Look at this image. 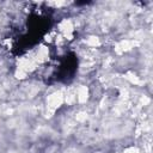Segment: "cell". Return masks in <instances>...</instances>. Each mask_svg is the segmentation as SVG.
I'll return each instance as SVG.
<instances>
[{
	"mask_svg": "<svg viewBox=\"0 0 153 153\" xmlns=\"http://www.w3.org/2000/svg\"><path fill=\"white\" fill-rule=\"evenodd\" d=\"M114 153H118V152H114Z\"/></svg>",
	"mask_w": 153,
	"mask_h": 153,
	"instance_id": "2",
	"label": "cell"
},
{
	"mask_svg": "<svg viewBox=\"0 0 153 153\" xmlns=\"http://www.w3.org/2000/svg\"><path fill=\"white\" fill-rule=\"evenodd\" d=\"M123 153H141V151L137 147H128L124 149Z\"/></svg>",
	"mask_w": 153,
	"mask_h": 153,
	"instance_id": "1",
	"label": "cell"
}]
</instances>
